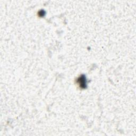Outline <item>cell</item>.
Wrapping results in <instances>:
<instances>
[{
	"instance_id": "1",
	"label": "cell",
	"mask_w": 136,
	"mask_h": 136,
	"mask_svg": "<svg viewBox=\"0 0 136 136\" xmlns=\"http://www.w3.org/2000/svg\"><path fill=\"white\" fill-rule=\"evenodd\" d=\"M78 82L79 83L80 86L82 88H86V77L84 75H81L78 79Z\"/></svg>"
}]
</instances>
